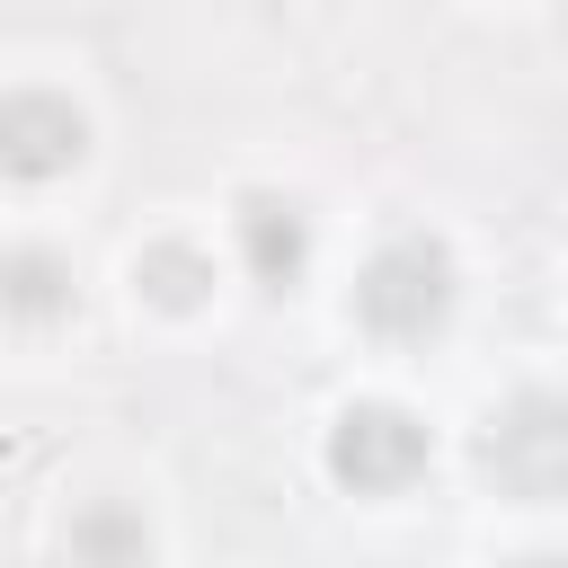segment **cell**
<instances>
[{
  "mask_svg": "<svg viewBox=\"0 0 568 568\" xmlns=\"http://www.w3.org/2000/svg\"><path fill=\"white\" fill-rule=\"evenodd\" d=\"M453 311V248L426 240V231H399L364 257L355 275V320L373 337H435Z\"/></svg>",
  "mask_w": 568,
  "mask_h": 568,
  "instance_id": "6da1fadb",
  "label": "cell"
},
{
  "mask_svg": "<svg viewBox=\"0 0 568 568\" xmlns=\"http://www.w3.org/2000/svg\"><path fill=\"white\" fill-rule=\"evenodd\" d=\"M426 426L399 408V399H355L337 426H328V479L355 488V497H390L426 470Z\"/></svg>",
  "mask_w": 568,
  "mask_h": 568,
  "instance_id": "7a4b0ae2",
  "label": "cell"
},
{
  "mask_svg": "<svg viewBox=\"0 0 568 568\" xmlns=\"http://www.w3.org/2000/svg\"><path fill=\"white\" fill-rule=\"evenodd\" d=\"M479 462L497 470V488H506V497H532V506H550V497L568 488V408H559L550 390H524V399H506V408L488 417V444H479Z\"/></svg>",
  "mask_w": 568,
  "mask_h": 568,
  "instance_id": "3957f363",
  "label": "cell"
},
{
  "mask_svg": "<svg viewBox=\"0 0 568 568\" xmlns=\"http://www.w3.org/2000/svg\"><path fill=\"white\" fill-rule=\"evenodd\" d=\"M80 151H89V115L71 98H53V89H9L0 98V178L44 186V178L80 169Z\"/></svg>",
  "mask_w": 568,
  "mask_h": 568,
  "instance_id": "277c9868",
  "label": "cell"
},
{
  "mask_svg": "<svg viewBox=\"0 0 568 568\" xmlns=\"http://www.w3.org/2000/svg\"><path fill=\"white\" fill-rule=\"evenodd\" d=\"M231 231H240V257H248V275H257L266 293H284V284L311 266V222H302L293 195H240Z\"/></svg>",
  "mask_w": 568,
  "mask_h": 568,
  "instance_id": "5b68a950",
  "label": "cell"
},
{
  "mask_svg": "<svg viewBox=\"0 0 568 568\" xmlns=\"http://www.w3.org/2000/svg\"><path fill=\"white\" fill-rule=\"evenodd\" d=\"M62 541H71V568H142L151 559V524L124 497H89Z\"/></svg>",
  "mask_w": 568,
  "mask_h": 568,
  "instance_id": "8992f818",
  "label": "cell"
},
{
  "mask_svg": "<svg viewBox=\"0 0 568 568\" xmlns=\"http://www.w3.org/2000/svg\"><path fill=\"white\" fill-rule=\"evenodd\" d=\"M0 311L9 320H62L71 311V266L53 248H9L0 257Z\"/></svg>",
  "mask_w": 568,
  "mask_h": 568,
  "instance_id": "52a82bcc",
  "label": "cell"
},
{
  "mask_svg": "<svg viewBox=\"0 0 568 568\" xmlns=\"http://www.w3.org/2000/svg\"><path fill=\"white\" fill-rule=\"evenodd\" d=\"M133 284H142L160 311H195L204 284H213V257H204L195 240H151V248L133 257Z\"/></svg>",
  "mask_w": 568,
  "mask_h": 568,
  "instance_id": "ba28073f",
  "label": "cell"
},
{
  "mask_svg": "<svg viewBox=\"0 0 568 568\" xmlns=\"http://www.w3.org/2000/svg\"><path fill=\"white\" fill-rule=\"evenodd\" d=\"M506 568H559V559H550V550H524V559H506Z\"/></svg>",
  "mask_w": 568,
  "mask_h": 568,
  "instance_id": "9c48e42d",
  "label": "cell"
}]
</instances>
